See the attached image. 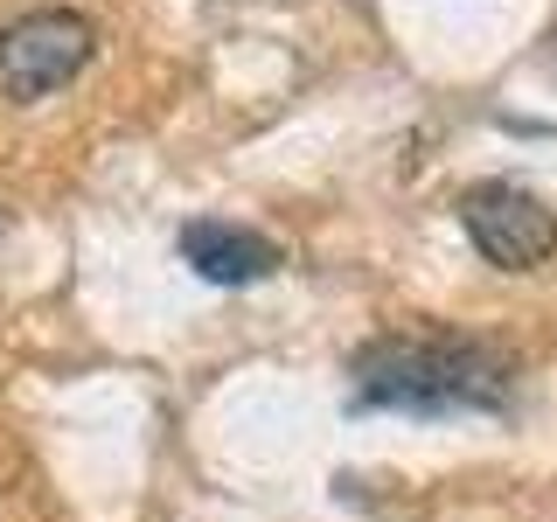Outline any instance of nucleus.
I'll return each instance as SVG.
<instances>
[{
    "instance_id": "nucleus-1",
    "label": "nucleus",
    "mask_w": 557,
    "mask_h": 522,
    "mask_svg": "<svg viewBox=\"0 0 557 522\" xmlns=\"http://www.w3.org/2000/svg\"><path fill=\"white\" fill-rule=\"evenodd\" d=\"M516 390V362L467 335H397L356 356V405L362 411H411V418H453V411H495Z\"/></svg>"
},
{
    "instance_id": "nucleus-2",
    "label": "nucleus",
    "mask_w": 557,
    "mask_h": 522,
    "mask_svg": "<svg viewBox=\"0 0 557 522\" xmlns=\"http://www.w3.org/2000/svg\"><path fill=\"white\" fill-rule=\"evenodd\" d=\"M98 49V28L70 8H35L22 22L0 28V98L35 104L49 98L57 84H70Z\"/></svg>"
},
{
    "instance_id": "nucleus-3",
    "label": "nucleus",
    "mask_w": 557,
    "mask_h": 522,
    "mask_svg": "<svg viewBox=\"0 0 557 522\" xmlns=\"http://www.w3.org/2000/svg\"><path fill=\"white\" fill-rule=\"evenodd\" d=\"M460 223L474 237V251L502 272H530L557 251V216L516 182H474L460 196Z\"/></svg>"
},
{
    "instance_id": "nucleus-4",
    "label": "nucleus",
    "mask_w": 557,
    "mask_h": 522,
    "mask_svg": "<svg viewBox=\"0 0 557 522\" xmlns=\"http://www.w3.org/2000/svg\"><path fill=\"white\" fill-rule=\"evenodd\" d=\"M182 265H196L209 286H251V278H265L278 265V244L258 237V231H244V223L202 216V223L182 231Z\"/></svg>"
}]
</instances>
